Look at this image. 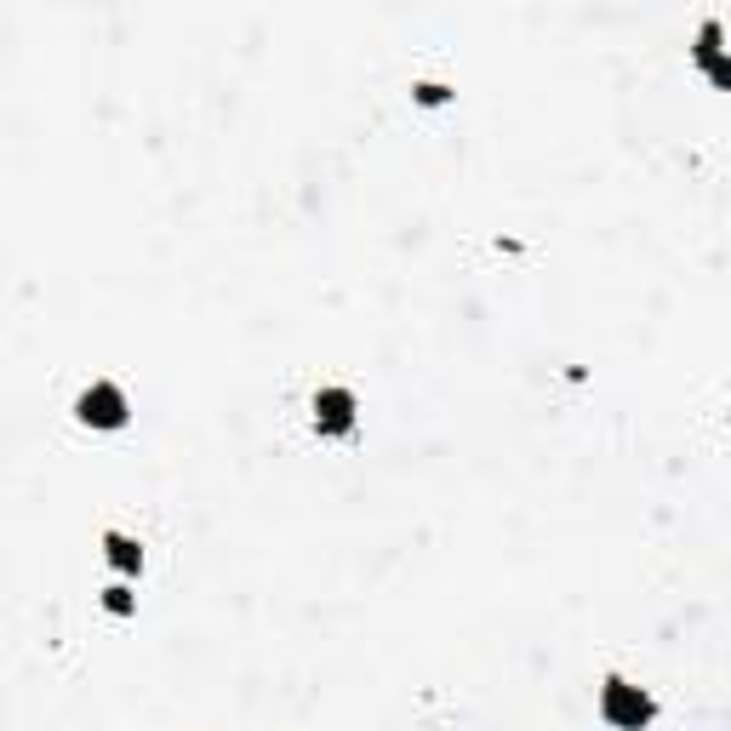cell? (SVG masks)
<instances>
[{
    "label": "cell",
    "instance_id": "8992f818",
    "mask_svg": "<svg viewBox=\"0 0 731 731\" xmlns=\"http://www.w3.org/2000/svg\"><path fill=\"white\" fill-rule=\"evenodd\" d=\"M412 92H417V103H446V98H452V92H446L440 80H417Z\"/></svg>",
    "mask_w": 731,
    "mask_h": 731
},
{
    "label": "cell",
    "instance_id": "6da1fadb",
    "mask_svg": "<svg viewBox=\"0 0 731 731\" xmlns=\"http://www.w3.org/2000/svg\"><path fill=\"white\" fill-rule=\"evenodd\" d=\"M600 720L617 731H640V726H652L657 720V703L640 686H629V680H606L600 686Z\"/></svg>",
    "mask_w": 731,
    "mask_h": 731
},
{
    "label": "cell",
    "instance_id": "52a82bcc",
    "mask_svg": "<svg viewBox=\"0 0 731 731\" xmlns=\"http://www.w3.org/2000/svg\"><path fill=\"white\" fill-rule=\"evenodd\" d=\"M103 606H109L115 617H126V612H132V589H109V594H103Z\"/></svg>",
    "mask_w": 731,
    "mask_h": 731
},
{
    "label": "cell",
    "instance_id": "3957f363",
    "mask_svg": "<svg viewBox=\"0 0 731 731\" xmlns=\"http://www.w3.org/2000/svg\"><path fill=\"white\" fill-rule=\"evenodd\" d=\"M315 429L320 435H355V395H349V389H320L315 395Z\"/></svg>",
    "mask_w": 731,
    "mask_h": 731
},
{
    "label": "cell",
    "instance_id": "277c9868",
    "mask_svg": "<svg viewBox=\"0 0 731 731\" xmlns=\"http://www.w3.org/2000/svg\"><path fill=\"white\" fill-rule=\"evenodd\" d=\"M692 58H697V69L720 86V92H731V52L720 46V23H703V35H697V46H692Z\"/></svg>",
    "mask_w": 731,
    "mask_h": 731
},
{
    "label": "cell",
    "instance_id": "7a4b0ae2",
    "mask_svg": "<svg viewBox=\"0 0 731 731\" xmlns=\"http://www.w3.org/2000/svg\"><path fill=\"white\" fill-rule=\"evenodd\" d=\"M75 417L86 429H126L132 406H126V395H120L115 383H92V389L75 400Z\"/></svg>",
    "mask_w": 731,
    "mask_h": 731
},
{
    "label": "cell",
    "instance_id": "5b68a950",
    "mask_svg": "<svg viewBox=\"0 0 731 731\" xmlns=\"http://www.w3.org/2000/svg\"><path fill=\"white\" fill-rule=\"evenodd\" d=\"M103 549H109V566H115V572H143V549L126 532H109L103 537Z\"/></svg>",
    "mask_w": 731,
    "mask_h": 731
}]
</instances>
